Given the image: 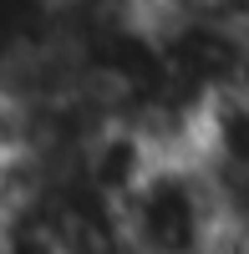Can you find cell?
<instances>
[{"label": "cell", "mask_w": 249, "mask_h": 254, "mask_svg": "<svg viewBox=\"0 0 249 254\" xmlns=\"http://www.w3.org/2000/svg\"><path fill=\"white\" fill-rule=\"evenodd\" d=\"M112 234L127 254H219L229 244L219 178L198 153L158 158L112 208Z\"/></svg>", "instance_id": "cell-1"}]
</instances>
